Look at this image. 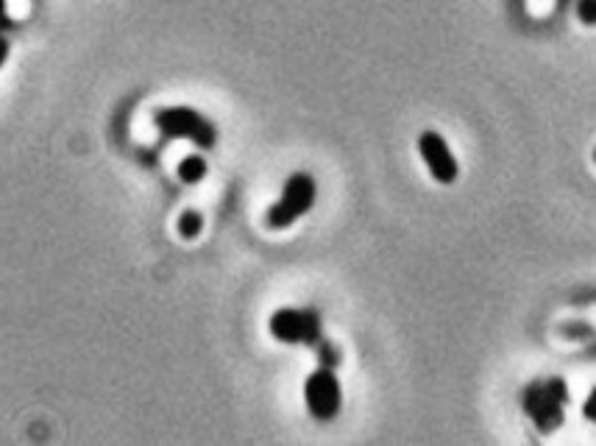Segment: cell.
<instances>
[{
	"label": "cell",
	"mask_w": 596,
	"mask_h": 446,
	"mask_svg": "<svg viewBox=\"0 0 596 446\" xmlns=\"http://www.w3.org/2000/svg\"><path fill=\"white\" fill-rule=\"evenodd\" d=\"M157 128L165 134L167 140H190L193 146H198L201 151L212 148L217 143V131L215 126L196 109L190 106H167L159 109L154 117Z\"/></svg>",
	"instance_id": "cell-1"
},
{
	"label": "cell",
	"mask_w": 596,
	"mask_h": 446,
	"mask_svg": "<svg viewBox=\"0 0 596 446\" xmlns=\"http://www.w3.org/2000/svg\"><path fill=\"white\" fill-rule=\"evenodd\" d=\"M315 178L307 173L290 176V182L285 185L282 198L268 209V227L270 229H288L290 223H296L301 215H307L315 204Z\"/></svg>",
	"instance_id": "cell-2"
},
{
	"label": "cell",
	"mask_w": 596,
	"mask_h": 446,
	"mask_svg": "<svg viewBox=\"0 0 596 446\" xmlns=\"http://www.w3.org/2000/svg\"><path fill=\"white\" fill-rule=\"evenodd\" d=\"M270 335L279 343H304L318 346L324 340V327L315 309H277L270 316Z\"/></svg>",
	"instance_id": "cell-3"
},
{
	"label": "cell",
	"mask_w": 596,
	"mask_h": 446,
	"mask_svg": "<svg viewBox=\"0 0 596 446\" xmlns=\"http://www.w3.org/2000/svg\"><path fill=\"white\" fill-rule=\"evenodd\" d=\"M304 401L307 411L318 419V421H332L340 408H343V390L340 382L335 377V371L329 366L318 369L307 377L304 382Z\"/></svg>",
	"instance_id": "cell-4"
},
{
	"label": "cell",
	"mask_w": 596,
	"mask_h": 446,
	"mask_svg": "<svg viewBox=\"0 0 596 446\" xmlns=\"http://www.w3.org/2000/svg\"><path fill=\"white\" fill-rule=\"evenodd\" d=\"M563 401H566V388L558 380L538 382L527 390L524 396V411L532 416L538 427H555L563 416Z\"/></svg>",
	"instance_id": "cell-5"
},
{
	"label": "cell",
	"mask_w": 596,
	"mask_h": 446,
	"mask_svg": "<svg viewBox=\"0 0 596 446\" xmlns=\"http://www.w3.org/2000/svg\"><path fill=\"white\" fill-rule=\"evenodd\" d=\"M419 151H421V159L427 165V170L432 173L435 182L440 185H451L457 176H460V165H457L449 143L440 137L435 131H424L419 137Z\"/></svg>",
	"instance_id": "cell-6"
},
{
	"label": "cell",
	"mask_w": 596,
	"mask_h": 446,
	"mask_svg": "<svg viewBox=\"0 0 596 446\" xmlns=\"http://www.w3.org/2000/svg\"><path fill=\"white\" fill-rule=\"evenodd\" d=\"M207 170H209V165H207V159L201 157V154H190V157H185L178 162V167H176V173H178V178L185 185H198L201 178L207 176Z\"/></svg>",
	"instance_id": "cell-7"
},
{
	"label": "cell",
	"mask_w": 596,
	"mask_h": 446,
	"mask_svg": "<svg viewBox=\"0 0 596 446\" xmlns=\"http://www.w3.org/2000/svg\"><path fill=\"white\" fill-rule=\"evenodd\" d=\"M204 229V218L198 209H185L178 218V235L185 240H196Z\"/></svg>",
	"instance_id": "cell-8"
},
{
	"label": "cell",
	"mask_w": 596,
	"mask_h": 446,
	"mask_svg": "<svg viewBox=\"0 0 596 446\" xmlns=\"http://www.w3.org/2000/svg\"><path fill=\"white\" fill-rule=\"evenodd\" d=\"M577 15H580L582 23L596 25V0H580V4H577Z\"/></svg>",
	"instance_id": "cell-9"
},
{
	"label": "cell",
	"mask_w": 596,
	"mask_h": 446,
	"mask_svg": "<svg viewBox=\"0 0 596 446\" xmlns=\"http://www.w3.org/2000/svg\"><path fill=\"white\" fill-rule=\"evenodd\" d=\"M318 351H320V363H324V366H335L338 363V351L327 340L318 343Z\"/></svg>",
	"instance_id": "cell-10"
},
{
	"label": "cell",
	"mask_w": 596,
	"mask_h": 446,
	"mask_svg": "<svg viewBox=\"0 0 596 446\" xmlns=\"http://www.w3.org/2000/svg\"><path fill=\"white\" fill-rule=\"evenodd\" d=\"M9 28H15V20L6 12V0H0V31H9Z\"/></svg>",
	"instance_id": "cell-11"
},
{
	"label": "cell",
	"mask_w": 596,
	"mask_h": 446,
	"mask_svg": "<svg viewBox=\"0 0 596 446\" xmlns=\"http://www.w3.org/2000/svg\"><path fill=\"white\" fill-rule=\"evenodd\" d=\"M585 416L591 419V421H596V390L588 396V401H585Z\"/></svg>",
	"instance_id": "cell-12"
},
{
	"label": "cell",
	"mask_w": 596,
	"mask_h": 446,
	"mask_svg": "<svg viewBox=\"0 0 596 446\" xmlns=\"http://www.w3.org/2000/svg\"><path fill=\"white\" fill-rule=\"evenodd\" d=\"M6 59H9V39H6V36H0V67H4Z\"/></svg>",
	"instance_id": "cell-13"
},
{
	"label": "cell",
	"mask_w": 596,
	"mask_h": 446,
	"mask_svg": "<svg viewBox=\"0 0 596 446\" xmlns=\"http://www.w3.org/2000/svg\"><path fill=\"white\" fill-rule=\"evenodd\" d=\"M593 165H596V148H593Z\"/></svg>",
	"instance_id": "cell-14"
}]
</instances>
